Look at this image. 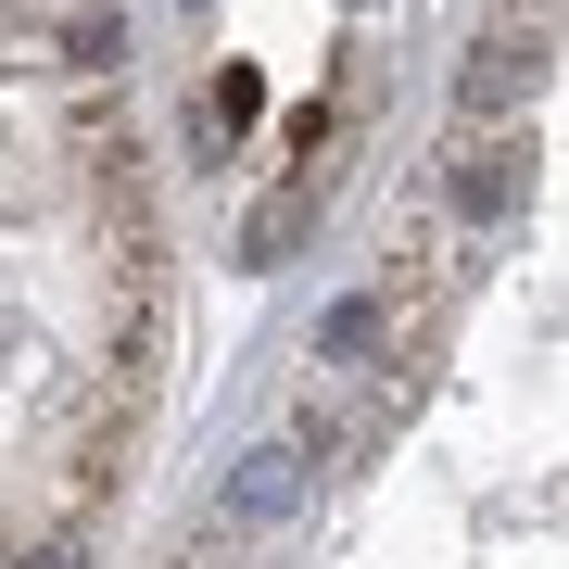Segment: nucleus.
<instances>
[{"instance_id":"f257e3e1","label":"nucleus","mask_w":569,"mask_h":569,"mask_svg":"<svg viewBox=\"0 0 569 569\" xmlns=\"http://www.w3.org/2000/svg\"><path fill=\"white\" fill-rule=\"evenodd\" d=\"M531 77H545V0H507V13L468 39V77H456V114L468 127H507L531 102Z\"/></svg>"},{"instance_id":"f03ea898","label":"nucleus","mask_w":569,"mask_h":569,"mask_svg":"<svg viewBox=\"0 0 569 569\" xmlns=\"http://www.w3.org/2000/svg\"><path fill=\"white\" fill-rule=\"evenodd\" d=\"M519 164H531V140H493V127H481V140L443 164V203L456 216H507L519 203Z\"/></svg>"},{"instance_id":"7ed1b4c3","label":"nucleus","mask_w":569,"mask_h":569,"mask_svg":"<svg viewBox=\"0 0 569 569\" xmlns=\"http://www.w3.org/2000/svg\"><path fill=\"white\" fill-rule=\"evenodd\" d=\"M291 493H305V443H266V456H241V481H228V519H291Z\"/></svg>"},{"instance_id":"20e7f679","label":"nucleus","mask_w":569,"mask_h":569,"mask_svg":"<svg viewBox=\"0 0 569 569\" xmlns=\"http://www.w3.org/2000/svg\"><path fill=\"white\" fill-rule=\"evenodd\" d=\"M305 228H317V178H291L279 203H253V228H241V266H279L291 241H305Z\"/></svg>"},{"instance_id":"39448f33","label":"nucleus","mask_w":569,"mask_h":569,"mask_svg":"<svg viewBox=\"0 0 569 569\" xmlns=\"http://www.w3.org/2000/svg\"><path fill=\"white\" fill-rule=\"evenodd\" d=\"M380 329H392V305H380V291H355V305H329V317H317V367H355L367 342H380Z\"/></svg>"},{"instance_id":"423d86ee","label":"nucleus","mask_w":569,"mask_h":569,"mask_svg":"<svg viewBox=\"0 0 569 569\" xmlns=\"http://www.w3.org/2000/svg\"><path fill=\"white\" fill-rule=\"evenodd\" d=\"M253 114H266V89H253V63H228V77L203 89V140H241Z\"/></svg>"}]
</instances>
